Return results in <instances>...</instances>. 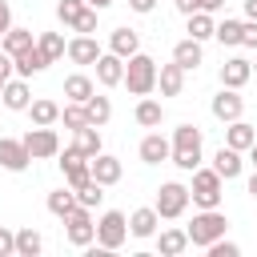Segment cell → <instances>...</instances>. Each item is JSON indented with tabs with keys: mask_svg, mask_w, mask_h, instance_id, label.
<instances>
[{
	"mask_svg": "<svg viewBox=\"0 0 257 257\" xmlns=\"http://www.w3.org/2000/svg\"><path fill=\"white\" fill-rule=\"evenodd\" d=\"M189 245H197V249H209L217 237H225L229 233V217L221 213V209H201V213H193V221H189Z\"/></svg>",
	"mask_w": 257,
	"mask_h": 257,
	"instance_id": "1",
	"label": "cell"
},
{
	"mask_svg": "<svg viewBox=\"0 0 257 257\" xmlns=\"http://www.w3.org/2000/svg\"><path fill=\"white\" fill-rule=\"evenodd\" d=\"M169 161L185 173L201 169V128L197 124H177L173 128V157Z\"/></svg>",
	"mask_w": 257,
	"mask_h": 257,
	"instance_id": "2",
	"label": "cell"
},
{
	"mask_svg": "<svg viewBox=\"0 0 257 257\" xmlns=\"http://www.w3.org/2000/svg\"><path fill=\"white\" fill-rule=\"evenodd\" d=\"M124 88H128L133 96H149V92L157 88V60L145 56V52L128 56V60H124Z\"/></svg>",
	"mask_w": 257,
	"mask_h": 257,
	"instance_id": "3",
	"label": "cell"
},
{
	"mask_svg": "<svg viewBox=\"0 0 257 257\" xmlns=\"http://www.w3.org/2000/svg\"><path fill=\"white\" fill-rule=\"evenodd\" d=\"M225 185V177L217 173V169H193V189H189V197H193V205H201V209H217L221 205V189Z\"/></svg>",
	"mask_w": 257,
	"mask_h": 257,
	"instance_id": "4",
	"label": "cell"
},
{
	"mask_svg": "<svg viewBox=\"0 0 257 257\" xmlns=\"http://www.w3.org/2000/svg\"><path fill=\"white\" fill-rule=\"evenodd\" d=\"M189 189L181 185V181H165L161 189H157V201H153V209L161 213V221H177L185 209H189Z\"/></svg>",
	"mask_w": 257,
	"mask_h": 257,
	"instance_id": "5",
	"label": "cell"
},
{
	"mask_svg": "<svg viewBox=\"0 0 257 257\" xmlns=\"http://www.w3.org/2000/svg\"><path fill=\"white\" fill-rule=\"evenodd\" d=\"M124 241H128V217L120 209L100 213V221H96V245L100 249H120Z\"/></svg>",
	"mask_w": 257,
	"mask_h": 257,
	"instance_id": "6",
	"label": "cell"
},
{
	"mask_svg": "<svg viewBox=\"0 0 257 257\" xmlns=\"http://www.w3.org/2000/svg\"><path fill=\"white\" fill-rule=\"evenodd\" d=\"M20 141H24V149L32 153V161L60 157V137H56V128H52V124H36V128H28Z\"/></svg>",
	"mask_w": 257,
	"mask_h": 257,
	"instance_id": "7",
	"label": "cell"
},
{
	"mask_svg": "<svg viewBox=\"0 0 257 257\" xmlns=\"http://www.w3.org/2000/svg\"><path fill=\"white\" fill-rule=\"evenodd\" d=\"M64 225H68V241L72 245H92L96 241V221H92V209H84V205H76L68 217H64Z\"/></svg>",
	"mask_w": 257,
	"mask_h": 257,
	"instance_id": "8",
	"label": "cell"
},
{
	"mask_svg": "<svg viewBox=\"0 0 257 257\" xmlns=\"http://www.w3.org/2000/svg\"><path fill=\"white\" fill-rule=\"evenodd\" d=\"M60 169H64V181H68V189H80V185L92 177V165H88V157H84L76 145H68V149L60 153Z\"/></svg>",
	"mask_w": 257,
	"mask_h": 257,
	"instance_id": "9",
	"label": "cell"
},
{
	"mask_svg": "<svg viewBox=\"0 0 257 257\" xmlns=\"http://www.w3.org/2000/svg\"><path fill=\"white\" fill-rule=\"evenodd\" d=\"M28 161H32V153L24 149V141L0 137V169H8V173H24Z\"/></svg>",
	"mask_w": 257,
	"mask_h": 257,
	"instance_id": "10",
	"label": "cell"
},
{
	"mask_svg": "<svg viewBox=\"0 0 257 257\" xmlns=\"http://www.w3.org/2000/svg\"><path fill=\"white\" fill-rule=\"evenodd\" d=\"M96 80H100L104 88L124 84V56H116V52H100V56H96Z\"/></svg>",
	"mask_w": 257,
	"mask_h": 257,
	"instance_id": "11",
	"label": "cell"
},
{
	"mask_svg": "<svg viewBox=\"0 0 257 257\" xmlns=\"http://www.w3.org/2000/svg\"><path fill=\"white\" fill-rule=\"evenodd\" d=\"M241 112H245V100L237 96V88H225L221 84V92L213 96V116L229 124V120H241Z\"/></svg>",
	"mask_w": 257,
	"mask_h": 257,
	"instance_id": "12",
	"label": "cell"
},
{
	"mask_svg": "<svg viewBox=\"0 0 257 257\" xmlns=\"http://www.w3.org/2000/svg\"><path fill=\"white\" fill-rule=\"evenodd\" d=\"M72 64H96V56H100V44H96V36H72L68 40V52H64Z\"/></svg>",
	"mask_w": 257,
	"mask_h": 257,
	"instance_id": "13",
	"label": "cell"
},
{
	"mask_svg": "<svg viewBox=\"0 0 257 257\" xmlns=\"http://www.w3.org/2000/svg\"><path fill=\"white\" fill-rule=\"evenodd\" d=\"M12 60H16V76H24V80H28V76H36V72H44V68L52 64V60H48V56L40 52V44H32V48L16 52Z\"/></svg>",
	"mask_w": 257,
	"mask_h": 257,
	"instance_id": "14",
	"label": "cell"
},
{
	"mask_svg": "<svg viewBox=\"0 0 257 257\" xmlns=\"http://www.w3.org/2000/svg\"><path fill=\"white\" fill-rule=\"evenodd\" d=\"M0 100H4V108H12V112H28V104H32V88H28V80H24V76L8 80Z\"/></svg>",
	"mask_w": 257,
	"mask_h": 257,
	"instance_id": "15",
	"label": "cell"
},
{
	"mask_svg": "<svg viewBox=\"0 0 257 257\" xmlns=\"http://www.w3.org/2000/svg\"><path fill=\"white\" fill-rule=\"evenodd\" d=\"M249 76H253V64L241 60V56H233V60L221 64V84H225V88H245Z\"/></svg>",
	"mask_w": 257,
	"mask_h": 257,
	"instance_id": "16",
	"label": "cell"
},
{
	"mask_svg": "<svg viewBox=\"0 0 257 257\" xmlns=\"http://www.w3.org/2000/svg\"><path fill=\"white\" fill-rule=\"evenodd\" d=\"M157 88H161V96H181V88H185V68L173 60V64H161L157 68Z\"/></svg>",
	"mask_w": 257,
	"mask_h": 257,
	"instance_id": "17",
	"label": "cell"
},
{
	"mask_svg": "<svg viewBox=\"0 0 257 257\" xmlns=\"http://www.w3.org/2000/svg\"><path fill=\"white\" fill-rule=\"evenodd\" d=\"M173 157V141H165L161 133H149L145 141H141V161L145 165H161V161H169Z\"/></svg>",
	"mask_w": 257,
	"mask_h": 257,
	"instance_id": "18",
	"label": "cell"
},
{
	"mask_svg": "<svg viewBox=\"0 0 257 257\" xmlns=\"http://www.w3.org/2000/svg\"><path fill=\"white\" fill-rule=\"evenodd\" d=\"M88 165H92V177H96L100 185H116L120 173H124V169H120V157H108V153H96Z\"/></svg>",
	"mask_w": 257,
	"mask_h": 257,
	"instance_id": "19",
	"label": "cell"
},
{
	"mask_svg": "<svg viewBox=\"0 0 257 257\" xmlns=\"http://www.w3.org/2000/svg\"><path fill=\"white\" fill-rule=\"evenodd\" d=\"M108 52H116V56H137L141 52V36L133 32V28H112V36H108Z\"/></svg>",
	"mask_w": 257,
	"mask_h": 257,
	"instance_id": "20",
	"label": "cell"
},
{
	"mask_svg": "<svg viewBox=\"0 0 257 257\" xmlns=\"http://www.w3.org/2000/svg\"><path fill=\"white\" fill-rule=\"evenodd\" d=\"M253 141H257L253 124H245V120H229V128H225V145H229V149L249 153V149H253Z\"/></svg>",
	"mask_w": 257,
	"mask_h": 257,
	"instance_id": "21",
	"label": "cell"
},
{
	"mask_svg": "<svg viewBox=\"0 0 257 257\" xmlns=\"http://www.w3.org/2000/svg\"><path fill=\"white\" fill-rule=\"evenodd\" d=\"M213 169H217V173H221L225 181H233V177H241L245 161H241V153H237V149L221 145V149H217V157H213Z\"/></svg>",
	"mask_w": 257,
	"mask_h": 257,
	"instance_id": "22",
	"label": "cell"
},
{
	"mask_svg": "<svg viewBox=\"0 0 257 257\" xmlns=\"http://www.w3.org/2000/svg\"><path fill=\"white\" fill-rule=\"evenodd\" d=\"M157 225H161V213H157L153 205H145V209H137V213L128 217V233H133V237H153Z\"/></svg>",
	"mask_w": 257,
	"mask_h": 257,
	"instance_id": "23",
	"label": "cell"
},
{
	"mask_svg": "<svg viewBox=\"0 0 257 257\" xmlns=\"http://www.w3.org/2000/svg\"><path fill=\"white\" fill-rule=\"evenodd\" d=\"M173 60L189 72V68H197L201 60H205V52H201V40H193V36H185V40H177V48H173Z\"/></svg>",
	"mask_w": 257,
	"mask_h": 257,
	"instance_id": "24",
	"label": "cell"
},
{
	"mask_svg": "<svg viewBox=\"0 0 257 257\" xmlns=\"http://www.w3.org/2000/svg\"><path fill=\"white\" fill-rule=\"evenodd\" d=\"M72 145L92 161V157L100 153V124H84V128H76V133H72Z\"/></svg>",
	"mask_w": 257,
	"mask_h": 257,
	"instance_id": "25",
	"label": "cell"
},
{
	"mask_svg": "<svg viewBox=\"0 0 257 257\" xmlns=\"http://www.w3.org/2000/svg\"><path fill=\"white\" fill-rule=\"evenodd\" d=\"M161 120H165V108H161V100H153V96H141V104H137V124H145V128H161Z\"/></svg>",
	"mask_w": 257,
	"mask_h": 257,
	"instance_id": "26",
	"label": "cell"
},
{
	"mask_svg": "<svg viewBox=\"0 0 257 257\" xmlns=\"http://www.w3.org/2000/svg\"><path fill=\"white\" fill-rule=\"evenodd\" d=\"M72 209H76V189H52V193H48V213H52V217L64 221Z\"/></svg>",
	"mask_w": 257,
	"mask_h": 257,
	"instance_id": "27",
	"label": "cell"
},
{
	"mask_svg": "<svg viewBox=\"0 0 257 257\" xmlns=\"http://www.w3.org/2000/svg\"><path fill=\"white\" fill-rule=\"evenodd\" d=\"M185 32H189L193 40H201V44H205L209 36H217V24H213V12H193V16H189V28H185Z\"/></svg>",
	"mask_w": 257,
	"mask_h": 257,
	"instance_id": "28",
	"label": "cell"
},
{
	"mask_svg": "<svg viewBox=\"0 0 257 257\" xmlns=\"http://www.w3.org/2000/svg\"><path fill=\"white\" fill-rule=\"evenodd\" d=\"M92 92H96V84H92L84 72H72V76L64 80V96H68V100H80V104H84Z\"/></svg>",
	"mask_w": 257,
	"mask_h": 257,
	"instance_id": "29",
	"label": "cell"
},
{
	"mask_svg": "<svg viewBox=\"0 0 257 257\" xmlns=\"http://www.w3.org/2000/svg\"><path fill=\"white\" fill-rule=\"evenodd\" d=\"M28 112H32V124H56V120H60V104H56V100H48V96L32 100V104H28Z\"/></svg>",
	"mask_w": 257,
	"mask_h": 257,
	"instance_id": "30",
	"label": "cell"
},
{
	"mask_svg": "<svg viewBox=\"0 0 257 257\" xmlns=\"http://www.w3.org/2000/svg\"><path fill=\"white\" fill-rule=\"evenodd\" d=\"M40 249H44V241H40V233H36L32 225L16 229V257H36Z\"/></svg>",
	"mask_w": 257,
	"mask_h": 257,
	"instance_id": "31",
	"label": "cell"
},
{
	"mask_svg": "<svg viewBox=\"0 0 257 257\" xmlns=\"http://www.w3.org/2000/svg\"><path fill=\"white\" fill-rule=\"evenodd\" d=\"M157 249H161L165 257H177V253L189 249V233H185V229H165L161 241H157Z\"/></svg>",
	"mask_w": 257,
	"mask_h": 257,
	"instance_id": "32",
	"label": "cell"
},
{
	"mask_svg": "<svg viewBox=\"0 0 257 257\" xmlns=\"http://www.w3.org/2000/svg\"><path fill=\"white\" fill-rule=\"evenodd\" d=\"M0 48H4L8 56H16V52L32 48V32H28V28H8V32L0 36Z\"/></svg>",
	"mask_w": 257,
	"mask_h": 257,
	"instance_id": "33",
	"label": "cell"
},
{
	"mask_svg": "<svg viewBox=\"0 0 257 257\" xmlns=\"http://www.w3.org/2000/svg\"><path fill=\"white\" fill-rule=\"evenodd\" d=\"M60 120H64V128H84V124H92L88 120V104H80V100H68L64 108H60Z\"/></svg>",
	"mask_w": 257,
	"mask_h": 257,
	"instance_id": "34",
	"label": "cell"
},
{
	"mask_svg": "<svg viewBox=\"0 0 257 257\" xmlns=\"http://www.w3.org/2000/svg\"><path fill=\"white\" fill-rule=\"evenodd\" d=\"M100 201H104V185H100L96 177H88V181L76 189V205H84V209H96Z\"/></svg>",
	"mask_w": 257,
	"mask_h": 257,
	"instance_id": "35",
	"label": "cell"
},
{
	"mask_svg": "<svg viewBox=\"0 0 257 257\" xmlns=\"http://www.w3.org/2000/svg\"><path fill=\"white\" fill-rule=\"evenodd\" d=\"M84 8H88V0H60V4H56V20H60L64 28H72V24L84 16Z\"/></svg>",
	"mask_w": 257,
	"mask_h": 257,
	"instance_id": "36",
	"label": "cell"
},
{
	"mask_svg": "<svg viewBox=\"0 0 257 257\" xmlns=\"http://www.w3.org/2000/svg\"><path fill=\"white\" fill-rule=\"evenodd\" d=\"M36 44H40V52H44L48 60H60V56L68 52V44H64V36H60V32H40V40H36Z\"/></svg>",
	"mask_w": 257,
	"mask_h": 257,
	"instance_id": "37",
	"label": "cell"
},
{
	"mask_svg": "<svg viewBox=\"0 0 257 257\" xmlns=\"http://www.w3.org/2000/svg\"><path fill=\"white\" fill-rule=\"evenodd\" d=\"M84 104H88V120H92V124H108V116H112V100H108V96H96V92H92Z\"/></svg>",
	"mask_w": 257,
	"mask_h": 257,
	"instance_id": "38",
	"label": "cell"
},
{
	"mask_svg": "<svg viewBox=\"0 0 257 257\" xmlns=\"http://www.w3.org/2000/svg\"><path fill=\"white\" fill-rule=\"evenodd\" d=\"M241 24H245V20L225 16V20L217 24V40H221V44H229V48H237V44H241Z\"/></svg>",
	"mask_w": 257,
	"mask_h": 257,
	"instance_id": "39",
	"label": "cell"
},
{
	"mask_svg": "<svg viewBox=\"0 0 257 257\" xmlns=\"http://www.w3.org/2000/svg\"><path fill=\"white\" fill-rule=\"evenodd\" d=\"M209 257H241V245H237V241H225V237H217V241L209 245Z\"/></svg>",
	"mask_w": 257,
	"mask_h": 257,
	"instance_id": "40",
	"label": "cell"
},
{
	"mask_svg": "<svg viewBox=\"0 0 257 257\" xmlns=\"http://www.w3.org/2000/svg\"><path fill=\"white\" fill-rule=\"evenodd\" d=\"M72 32H80V36H92V32H96V8H92V4H88V8H84V16L72 24Z\"/></svg>",
	"mask_w": 257,
	"mask_h": 257,
	"instance_id": "41",
	"label": "cell"
},
{
	"mask_svg": "<svg viewBox=\"0 0 257 257\" xmlns=\"http://www.w3.org/2000/svg\"><path fill=\"white\" fill-rule=\"evenodd\" d=\"M12 253H16V233L0 225V257H12Z\"/></svg>",
	"mask_w": 257,
	"mask_h": 257,
	"instance_id": "42",
	"label": "cell"
},
{
	"mask_svg": "<svg viewBox=\"0 0 257 257\" xmlns=\"http://www.w3.org/2000/svg\"><path fill=\"white\" fill-rule=\"evenodd\" d=\"M241 44L245 48H257V20H245L241 24Z\"/></svg>",
	"mask_w": 257,
	"mask_h": 257,
	"instance_id": "43",
	"label": "cell"
},
{
	"mask_svg": "<svg viewBox=\"0 0 257 257\" xmlns=\"http://www.w3.org/2000/svg\"><path fill=\"white\" fill-rule=\"evenodd\" d=\"M12 72H16V60H12V56L0 48V76H4V80H12Z\"/></svg>",
	"mask_w": 257,
	"mask_h": 257,
	"instance_id": "44",
	"label": "cell"
},
{
	"mask_svg": "<svg viewBox=\"0 0 257 257\" xmlns=\"http://www.w3.org/2000/svg\"><path fill=\"white\" fill-rule=\"evenodd\" d=\"M173 8L181 16H193V12H201V0H173Z\"/></svg>",
	"mask_w": 257,
	"mask_h": 257,
	"instance_id": "45",
	"label": "cell"
},
{
	"mask_svg": "<svg viewBox=\"0 0 257 257\" xmlns=\"http://www.w3.org/2000/svg\"><path fill=\"white\" fill-rule=\"evenodd\" d=\"M12 28V8H8V0H0V36Z\"/></svg>",
	"mask_w": 257,
	"mask_h": 257,
	"instance_id": "46",
	"label": "cell"
},
{
	"mask_svg": "<svg viewBox=\"0 0 257 257\" xmlns=\"http://www.w3.org/2000/svg\"><path fill=\"white\" fill-rule=\"evenodd\" d=\"M128 8H133V12H141V16H149V12L157 8V0H128Z\"/></svg>",
	"mask_w": 257,
	"mask_h": 257,
	"instance_id": "47",
	"label": "cell"
},
{
	"mask_svg": "<svg viewBox=\"0 0 257 257\" xmlns=\"http://www.w3.org/2000/svg\"><path fill=\"white\" fill-rule=\"evenodd\" d=\"M225 0H201V12H221Z\"/></svg>",
	"mask_w": 257,
	"mask_h": 257,
	"instance_id": "48",
	"label": "cell"
},
{
	"mask_svg": "<svg viewBox=\"0 0 257 257\" xmlns=\"http://www.w3.org/2000/svg\"><path fill=\"white\" fill-rule=\"evenodd\" d=\"M245 20H257V0H245Z\"/></svg>",
	"mask_w": 257,
	"mask_h": 257,
	"instance_id": "49",
	"label": "cell"
},
{
	"mask_svg": "<svg viewBox=\"0 0 257 257\" xmlns=\"http://www.w3.org/2000/svg\"><path fill=\"white\" fill-rule=\"evenodd\" d=\"M88 4H92V8H96V12H104V8H108V4H112V0H88Z\"/></svg>",
	"mask_w": 257,
	"mask_h": 257,
	"instance_id": "50",
	"label": "cell"
},
{
	"mask_svg": "<svg viewBox=\"0 0 257 257\" xmlns=\"http://www.w3.org/2000/svg\"><path fill=\"white\" fill-rule=\"evenodd\" d=\"M249 193H253V197H257V173H253V177H249Z\"/></svg>",
	"mask_w": 257,
	"mask_h": 257,
	"instance_id": "51",
	"label": "cell"
},
{
	"mask_svg": "<svg viewBox=\"0 0 257 257\" xmlns=\"http://www.w3.org/2000/svg\"><path fill=\"white\" fill-rule=\"evenodd\" d=\"M249 161H253V165H257V141H253V149H249Z\"/></svg>",
	"mask_w": 257,
	"mask_h": 257,
	"instance_id": "52",
	"label": "cell"
},
{
	"mask_svg": "<svg viewBox=\"0 0 257 257\" xmlns=\"http://www.w3.org/2000/svg\"><path fill=\"white\" fill-rule=\"evenodd\" d=\"M4 84H8V80H4V76H0V96H4Z\"/></svg>",
	"mask_w": 257,
	"mask_h": 257,
	"instance_id": "53",
	"label": "cell"
},
{
	"mask_svg": "<svg viewBox=\"0 0 257 257\" xmlns=\"http://www.w3.org/2000/svg\"><path fill=\"white\" fill-rule=\"evenodd\" d=\"M253 72H257V64H253Z\"/></svg>",
	"mask_w": 257,
	"mask_h": 257,
	"instance_id": "54",
	"label": "cell"
}]
</instances>
